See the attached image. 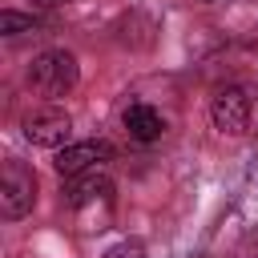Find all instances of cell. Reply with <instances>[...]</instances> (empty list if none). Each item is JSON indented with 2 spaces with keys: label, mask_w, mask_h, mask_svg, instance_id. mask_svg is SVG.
I'll use <instances>...</instances> for the list:
<instances>
[{
  "label": "cell",
  "mask_w": 258,
  "mask_h": 258,
  "mask_svg": "<svg viewBox=\"0 0 258 258\" xmlns=\"http://www.w3.org/2000/svg\"><path fill=\"white\" fill-rule=\"evenodd\" d=\"M81 81V69H77V56L64 52V48H48L40 52L32 64H28V85L40 93V97H64L73 93Z\"/></svg>",
  "instance_id": "cell-1"
},
{
  "label": "cell",
  "mask_w": 258,
  "mask_h": 258,
  "mask_svg": "<svg viewBox=\"0 0 258 258\" xmlns=\"http://www.w3.org/2000/svg\"><path fill=\"white\" fill-rule=\"evenodd\" d=\"M32 206H36V173H32V165L8 157L4 169H0V214L16 222Z\"/></svg>",
  "instance_id": "cell-2"
},
{
  "label": "cell",
  "mask_w": 258,
  "mask_h": 258,
  "mask_svg": "<svg viewBox=\"0 0 258 258\" xmlns=\"http://www.w3.org/2000/svg\"><path fill=\"white\" fill-rule=\"evenodd\" d=\"M210 121L218 133H230V137H242L250 129V93L238 89V85H226L214 93L210 101Z\"/></svg>",
  "instance_id": "cell-3"
},
{
  "label": "cell",
  "mask_w": 258,
  "mask_h": 258,
  "mask_svg": "<svg viewBox=\"0 0 258 258\" xmlns=\"http://www.w3.org/2000/svg\"><path fill=\"white\" fill-rule=\"evenodd\" d=\"M69 133H73V117L60 109V105H40L24 117V137L32 145H44V149H64L69 145Z\"/></svg>",
  "instance_id": "cell-4"
},
{
  "label": "cell",
  "mask_w": 258,
  "mask_h": 258,
  "mask_svg": "<svg viewBox=\"0 0 258 258\" xmlns=\"http://www.w3.org/2000/svg\"><path fill=\"white\" fill-rule=\"evenodd\" d=\"M109 157H113V149H109L105 141H73V145H64V149L56 153L52 165H56L60 177H81V173L101 169Z\"/></svg>",
  "instance_id": "cell-5"
},
{
  "label": "cell",
  "mask_w": 258,
  "mask_h": 258,
  "mask_svg": "<svg viewBox=\"0 0 258 258\" xmlns=\"http://www.w3.org/2000/svg\"><path fill=\"white\" fill-rule=\"evenodd\" d=\"M113 194V181H109V173H101V169H93V173H81V177H69V185H64V206H73V210H81V206H93V202H105Z\"/></svg>",
  "instance_id": "cell-6"
},
{
  "label": "cell",
  "mask_w": 258,
  "mask_h": 258,
  "mask_svg": "<svg viewBox=\"0 0 258 258\" xmlns=\"http://www.w3.org/2000/svg\"><path fill=\"white\" fill-rule=\"evenodd\" d=\"M121 121H125V133H129L133 141H145V145H149V141H157V137L165 133L161 113H157L153 105H141V101H137V105H129Z\"/></svg>",
  "instance_id": "cell-7"
},
{
  "label": "cell",
  "mask_w": 258,
  "mask_h": 258,
  "mask_svg": "<svg viewBox=\"0 0 258 258\" xmlns=\"http://www.w3.org/2000/svg\"><path fill=\"white\" fill-rule=\"evenodd\" d=\"M32 28H36V16L12 12V8H4V12H0V32H4V36H16V32H32Z\"/></svg>",
  "instance_id": "cell-8"
},
{
  "label": "cell",
  "mask_w": 258,
  "mask_h": 258,
  "mask_svg": "<svg viewBox=\"0 0 258 258\" xmlns=\"http://www.w3.org/2000/svg\"><path fill=\"white\" fill-rule=\"evenodd\" d=\"M105 258H145V242H137V238H125V242L109 246V250H105Z\"/></svg>",
  "instance_id": "cell-9"
},
{
  "label": "cell",
  "mask_w": 258,
  "mask_h": 258,
  "mask_svg": "<svg viewBox=\"0 0 258 258\" xmlns=\"http://www.w3.org/2000/svg\"><path fill=\"white\" fill-rule=\"evenodd\" d=\"M52 4H60V0H32V8H52Z\"/></svg>",
  "instance_id": "cell-10"
},
{
  "label": "cell",
  "mask_w": 258,
  "mask_h": 258,
  "mask_svg": "<svg viewBox=\"0 0 258 258\" xmlns=\"http://www.w3.org/2000/svg\"><path fill=\"white\" fill-rule=\"evenodd\" d=\"M198 4H214V0H198Z\"/></svg>",
  "instance_id": "cell-11"
}]
</instances>
